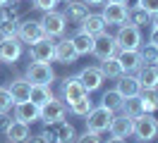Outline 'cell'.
I'll return each mask as SVG.
<instances>
[{
	"label": "cell",
	"instance_id": "obj_1",
	"mask_svg": "<svg viewBox=\"0 0 158 143\" xmlns=\"http://www.w3.org/2000/svg\"><path fill=\"white\" fill-rule=\"evenodd\" d=\"M132 136H134L139 143L153 141V138L158 136V122H156V117L148 114V112H141L139 117H134V119H132Z\"/></svg>",
	"mask_w": 158,
	"mask_h": 143
},
{
	"label": "cell",
	"instance_id": "obj_2",
	"mask_svg": "<svg viewBox=\"0 0 158 143\" xmlns=\"http://www.w3.org/2000/svg\"><path fill=\"white\" fill-rule=\"evenodd\" d=\"M113 110L108 107H103V105H94L91 107V112L84 117V122H86V131H94V133H103L110 129V122H113Z\"/></svg>",
	"mask_w": 158,
	"mask_h": 143
},
{
	"label": "cell",
	"instance_id": "obj_3",
	"mask_svg": "<svg viewBox=\"0 0 158 143\" xmlns=\"http://www.w3.org/2000/svg\"><path fill=\"white\" fill-rule=\"evenodd\" d=\"M43 133L50 138V143H74L77 141V129H74V124L67 122V119L46 124V131Z\"/></svg>",
	"mask_w": 158,
	"mask_h": 143
},
{
	"label": "cell",
	"instance_id": "obj_4",
	"mask_svg": "<svg viewBox=\"0 0 158 143\" xmlns=\"http://www.w3.org/2000/svg\"><path fill=\"white\" fill-rule=\"evenodd\" d=\"M39 22H41V26H43V34L48 38H62L65 31H67V17L62 12H58V10L43 12V17Z\"/></svg>",
	"mask_w": 158,
	"mask_h": 143
},
{
	"label": "cell",
	"instance_id": "obj_5",
	"mask_svg": "<svg viewBox=\"0 0 158 143\" xmlns=\"http://www.w3.org/2000/svg\"><path fill=\"white\" fill-rule=\"evenodd\" d=\"M115 43H118V50H139L141 46V29L134 26V24H120L118 34H115Z\"/></svg>",
	"mask_w": 158,
	"mask_h": 143
},
{
	"label": "cell",
	"instance_id": "obj_6",
	"mask_svg": "<svg viewBox=\"0 0 158 143\" xmlns=\"http://www.w3.org/2000/svg\"><path fill=\"white\" fill-rule=\"evenodd\" d=\"M86 95H89V91L84 88V84L79 81L77 76H67V79L60 81V100H62L65 105L77 103V100L86 98Z\"/></svg>",
	"mask_w": 158,
	"mask_h": 143
},
{
	"label": "cell",
	"instance_id": "obj_7",
	"mask_svg": "<svg viewBox=\"0 0 158 143\" xmlns=\"http://www.w3.org/2000/svg\"><path fill=\"white\" fill-rule=\"evenodd\" d=\"M29 57L31 62H53L55 60V38H48L43 36L39 38L36 43H31L29 46Z\"/></svg>",
	"mask_w": 158,
	"mask_h": 143
},
{
	"label": "cell",
	"instance_id": "obj_8",
	"mask_svg": "<svg viewBox=\"0 0 158 143\" xmlns=\"http://www.w3.org/2000/svg\"><path fill=\"white\" fill-rule=\"evenodd\" d=\"M27 79L31 84H41V86H50L55 81V72L48 62H31L27 67Z\"/></svg>",
	"mask_w": 158,
	"mask_h": 143
},
{
	"label": "cell",
	"instance_id": "obj_9",
	"mask_svg": "<svg viewBox=\"0 0 158 143\" xmlns=\"http://www.w3.org/2000/svg\"><path fill=\"white\" fill-rule=\"evenodd\" d=\"M22 55H24V43L17 36L15 38H0V62L15 65Z\"/></svg>",
	"mask_w": 158,
	"mask_h": 143
},
{
	"label": "cell",
	"instance_id": "obj_10",
	"mask_svg": "<svg viewBox=\"0 0 158 143\" xmlns=\"http://www.w3.org/2000/svg\"><path fill=\"white\" fill-rule=\"evenodd\" d=\"M43 26H41L39 19H22L19 24H17V38H19L22 43H36L39 38H43Z\"/></svg>",
	"mask_w": 158,
	"mask_h": 143
},
{
	"label": "cell",
	"instance_id": "obj_11",
	"mask_svg": "<svg viewBox=\"0 0 158 143\" xmlns=\"http://www.w3.org/2000/svg\"><path fill=\"white\" fill-rule=\"evenodd\" d=\"M67 117V105L58 100V98H53L48 100L46 105H41V122L43 124H50V122H60V119H65Z\"/></svg>",
	"mask_w": 158,
	"mask_h": 143
},
{
	"label": "cell",
	"instance_id": "obj_12",
	"mask_svg": "<svg viewBox=\"0 0 158 143\" xmlns=\"http://www.w3.org/2000/svg\"><path fill=\"white\" fill-rule=\"evenodd\" d=\"M91 55H96L98 60H106V57H113L118 55V43H115V36H110V34H101V36L94 38V53Z\"/></svg>",
	"mask_w": 158,
	"mask_h": 143
},
{
	"label": "cell",
	"instance_id": "obj_13",
	"mask_svg": "<svg viewBox=\"0 0 158 143\" xmlns=\"http://www.w3.org/2000/svg\"><path fill=\"white\" fill-rule=\"evenodd\" d=\"M15 119H19L24 124H34L41 122V107L31 100H24V103H15Z\"/></svg>",
	"mask_w": 158,
	"mask_h": 143
},
{
	"label": "cell",
	"instance_id": "obj_14",
	"mask_svg": "<svg viewBox=\"0 0 158 143\" xmlns=\"http://www.w3.org/2000/svg\"><path fill=\"white\" fill-rule=\"evenodd\" d=\"M77 79L84 84V88L89 91V93H94V91H98L101 86H103V81H106V76L101 74L98 67H84L81 72L77 74Z\"/></svg>",
	"mask_w": 158,
	"mask_h": 143
},
{
	"label": "cell",
	"instance_id": "obj_15",
	"mask_svg": "<svg viewBox=\"0 0 158 143\" xmlns=\"http://www.w3.org/2000/svg\"><path fill=\"white\" fill-rule=\"evenodd\" d=\"M115 91H118L122 98H134V95H139L141 93V84H139L137 74H120Z\"/></svg>",
	"mask_w": 158,
	"mask_h": 143
},
{
	"label": "cell",
	"instance_id": "obj_16",
	"mask_svg": "<svg viewBox=\"0 0 158 143\" xmlns=\"http://www.w3.org/2000/svg\"><path fill=\"white\" fill-rule=\"evenodd\" d=\"M118 62L122 67V72L125 74H137L139 67L144 65L141 62V55H139V50H118Z\"/></svg>",
	"mask_w": 158,
	"mask_h": 143
},
{
	"label": "cell",
	"instance_id": "obj_17",
	"mask_svg": "<svg viewBox=\"0 0 158 143\" xmlns=\"http://www.w3.org/2000/svg\"><path fill=\"white\" fill-rule=\"evenodd\" d=\"M101 17L106 19V24H125L127 22V5H118V2H108V5H103V12H101Z\"/></svg>",
	"mask_w": 158,
	"mask_h": 143
},
{
	"label": "cell",
	"instance_id": "obj_18",
	"mask_svg": "<svg viewBox=\"0 0 158 143\" xmlns=\"http://www.w3.org/2000/svg\"><path fill=\"white\" fill-rule=\"evenodd\" d=\"M7 91H10L15 103H24V100H29V95H31V81L27 76H17V79L10 81Z\"/></svg>",
	"mask_w": 158,
	"mask_h": 143
},
{
	"label": "cell",
	"instance_id": "obj_19",
	"mask_svg": "<svg viewBox=\"0 0 158 143\" xmlns=\"http://www.w3.org/2000/svg\"><path fill=\"white\" fill-rule=\"evenodd\" d=\"M77 57L79 55H77V50H74L69 38H60L58 43H55V60H58L60 65H74Z\"/></svg>",
	"mask_w": 158,
	"mask_h": 143
},
{
	"label": "cell",
	"instance_id": "obj_20",
	"mask_svg": "<svg viewBox=\"0 0 158 143\" xmlns=\"http://www.w3.org/2000/svg\"><path fill=\"white\" fill-rule=\"evenodd\" d=\"M137 79L141 84V88L158 91V65H141L137 72Z\"/></svg>",
	"mask_w": 158,
	"mask_h": 143
},
{
	"label": "cell",
	"instance_id": "obj_21",
	"mask_svg": "<svg viewBox=\"0 0 158 143\" xmlns=\"http://www.w3.org/2000/svg\"><path fill=\"white\" fill-rule=\"evenodd\" d=\"M106 26H108V24H106V19L101 17V14H94V12H89L86 17L79 22V29H81V31H86V34H91L94 38L101 36V34L106 31Z\"/></svg>",
	"mask_w": 158,
	"mask_h": 143
},
{
	"label": "cell",
	"instance_id": "obj_22",
	"mask_svg": "<svg viewBox=\"0 0 158 143\" xmlns=\"http://www.w3.org/2000/svg\"><path fill=\"white\" fill-rule=\"evenodd\" d=\"M110 136H118V138H127L132 136V117L127 114H113V122H110Z\"/></svg>",
	"mask_w": 158,
	"mask_h": 143
},
{
	"label": "cell",
	"instance_id": "obj_23",
	"mask_svg": "<svg viewBox=\"0 0 158 143\" xmlns=\"http://www.w3.org/2000/svg\"><path fill=\"white\" fill-rule=\"evenodd\" d=\"M5 136H7V143H27L29 141V124L19 122V119H12V124L7 126V131H5Z\"/></svg>",
	"mask_w": 158,
	"mask_h": 143
},
{
	"label": "cell",
	"instance_id": "obj_24",
	"mask_svg": "<svg viewBox=\"0 0 158 143\" xmlns=\"http://www.w3.org/2000/svg\"><path fill=\"white\" fill-rule=\"evenodd\" d=\"M72 41V46H74V50H77V55H91L94 53V36L91 34H86V31H81V29H77L74 31V36L69 38Z\"/></svg>",
	"mask_w": 158,
	"mask_h": 143
},
{
	"label": "cell",
	"instance_id": "obj_25",
	"mask_svg": "<svg viewBox=\"0 0 158 143\" xmlns=\"http://www.w3.org/2000/svg\"><path fill=\"white\" fill-rule=\"evenodd\" d=\"M62 14H65L69 22L79 24L81 19L89 14V5H86L84 0H67V2H65V12H62Z\"/></svg>",
	"mask_w": 158,
	"mask_h": 143
},
{
	"label": "cell",
	"instance_id": "obj_26",
	"mask_svg": "<svg viewBox=\"0 0 158 143\" xmlns=\"http://www.w3.org/2000/svg\"><path fill=\"white\" fill-rule=\"evenodd\" d=\"M98 69H101V74L106 76V79H118L120 74H125V72H122V67H120V62H118V57H115V55H113V57H106V60H101Z\"/></svg>",
	"mask_w": 158,
	"mask_h": 143
},
{
	"label": "cell",
	"instance_id": "obj_27",
	"mask_svg": "<svg viewBox=\"0 0 158 143\" xmlns=\"http://www.w3.org/2000/svg\"><path fill=\"white\" fill-rule=\"evenodd\" d=\"M55 95H53V91H50V86H41V84H31V95L29 100L31 103H36L41 107V105H46L48 100H53Z\"/></svg>",
	"mask_w": 158,
	"mask_h": 143
},
{
	"label": "cell",
	"instance_id": "obj_28",
	"mask_svg": "<svg viewBox=\"0 0 158 143\" xmlns=\"http://www.w3.org/2000/svg\"><path fill=\"white\" fill-rule=\"evenodd\" d=\"M127 22L141 29V26H146V24H151V14H148L144 7L134 5V7H129V10H127Z\"/></svg>",
	"mask_w": 158,
	"mask_h": 143
},
{
	"label": "cell",
	"instance_id": "obj_29",
	"mask_svg": "<svg viewBox=\"0 0 158 143\" xmlns=\"http://www.w3.org/2000/svg\"><path fill=\"white\" fill-rule=\"evenodd\" d=\"M120 112L127 114V117H139V114L144 112V107H141V100H139V95L134 98H122V103H120Z\"/></svg>",
	"mask_w": 158,
	"mask_h": 143
},
{
	"label": "cell",
	"instance_id": "obj_30",
	"mask_svg": "<svg viewBox=\"0 0 158 143\" xmlns=\"http://www.w3.org/2000/svg\"><path fill=\"white\" fill-rule=\"evenodd\" d=\"M139 100H141V107H144V112L153 114L158 110V91H148V88H141V93H139Z\"/></svg>",
	"mask_w": 158,
	"mask_h": 143
},
{
	"label": "cell",
	"instance_id": "obj_31",
	"mask_svg": "<svg viewBox=\"0 0 158 143\" xmlns=\"http://www.w3.org/2000/svg\"><path fill=\"white\" fill-rule=\"evenodd\" d=\"M91 107H94V100H91L89 95H86V98H81V100H77V103L67 105V110L74 114V117H86V114L91 112Z\"/></svg>",
	"mask_w": 158,
	"mask_h": 143
},
{
	"label": "cell",
	"instance_id": "obj_32",
	"mask_svg": "<svg viewBox=\"0 0 158 143\" xmlns=\"http://www.w3.org/2000/svg\"><path fill=\"white\" fill-rule=\"evenodd\" d=\"M120 103H122V95L115 91V88H110V91H106V93L101 95V105L103 107H108V110H120Z\"/></svg>",
	"mask_w": 158,
	"mask_h": 143
},
{
	"label": "cell",
	"instance_id": "obj_33",
	"mask_svg": "<svg viewBox=\"0 0 158 143\" xmlns=\"http://www.w3.org/2000/svg\"><path fill=\"white\" fill-rule=\"evenodd\" d=\"M139 55H141V62H144V65H156L158 62V48L153 46V43L139 46Z\"/></svg>",
	"mask_w": 158,
	"mask_h": 143
},
{
	"label": "cell",
	"instance_id": "obj_34",
	"mask_svg": "<svg viewBox=\"0 0 158 143\" xmlns=\"http://www.w3.org/2000/svg\"><path fill=\"white\" fill-rule=\"evenodd\" d=\"M0 19H10V22H19V5L17 2H7L0 7Z\"/></svg>",
	"mask_w": 158,
	"mask_h": 143
},
{
	"label": "cell",
	"instance_id": "obj_35",
	"mask_svg": "<svg viewBox=\"0 0 158 143\" xmlns=\"http://www.w3.org/2000/svg\"><path fill=\"white\" fill-rule=\"evenodd\" d=\"M17 24H19V22L0 19V38H15L17 36Z\"/></svg>",
	"mask_w": 158,
	"mask_h": 143
},
{
	"label": "cell",
	"instance_id": "obj_36",
	"mask_svg": "<svg viewBox=\"0 0 158 143\" xmlns=\"http://www.w3.org/2000/svg\"><path fill=\"white\" fill-rule=\"evenodd\" d=\"M15 100H12V95L7 88H0V112H10Z\"/></svg>",
	"mask_w": 158,
	"mask_h": 143
},
{
	"label": "cell",
	"instance_id": "obj_37",
	"mask_svg": "<svg viewBox=\"0 0 158 143\" xmlns=\"http://www.w3.org/2000/svg\"><path fill=\"white\" fill-rule=\"evenodd\" d=\"M31 5L36 10H41V12H50V10H55L58 0H31Z\"/></svg>",
	"mask_w": 158,
	"mask_h": 143
},
{
	"label": "cell",
	"instance_id": "obj_38",
	"mask_svg": "<svg viewBox=\"0 0 158 143\" xmlns=\"http://www.w3.org/2000/svg\"><path fill=\"white\" fill-rule=\"evenodd\" d=\"M74 143H101V133H94V131H84L81 136L77 133V141Z\"/></svg>",
	"mask_w": 158,
	"mask_h": 143
},
{
	"label": "cell",
	"instance_id": "obj_39",
	"mask_svg": "<svg viewBox=\"0 0 158 143\" xmlns=\"http://www.w3.org/2000/svg\"><path fill=\"white\" fill-rule=\"evenodd\" d=\"M137 5H139V7H144L151 17H153V14H158V0H139Z\"/></svg>",
	"mask_w": 158,
	"mask_h": 143
},
{
	"label": "cell",
	"instance_id": "obj_40",
	"mask_svg": "<svg viewBox=\"0 0 158 143\" xmlns=\"http://www.w3.org/2000/svg\"><path fill=\"white\" fill-rule=\"evenodd\" d=\"M12 124V117L7 112H0V133H5L7 131V126Z\"/></svg>",
	"mask_w": 158,
	"mask_h": 143
},
{
	"label": "cell",
	"instance_id": "obj_41",
	"mask_svg": "<svg viewBox=\"0 0 158 143\" xmlns=\"http://www.w3.org/2000/svg\"><path fill=\"white\" fill-rule=\"evenodd\" d=\"M27 143H50V138L41 131V133H36V136H29V141H27Z\"/></svg>",
	"mask_w": 158,
	"mask_h": 143
},
{
	"label": "cell",
	"instance_id": "obj_42",
	"mask_svg": "<svg viewBox=\"0 0 158 143\" xmlns=\"http://www.w3.org/2000/svg\"><path fill=\"white\" fill-rule=\"evenodd\" d=\"M148 43H153L158 48V29H151V34H148Z\"/></svg>",
	"mask_w": 158,
	"mask_h": 143
},
{
	"label": "cell",
	"instance_id": "obj_43",
	"mask_svg": "<svg viewBox=\"0 0 158 143\" xmlns=\"http://www.w3.org/2000/svg\"><path fill=\"white\" fill-rule=\"evenodd\" d=\"M106 143H127V141H125V138H118V136H110Z\"/></svg>",
	"mask_w": 158,
	"mask_h": 143
},
{
	"label": "cell",
	"instance_id": "obj_44",
	"mask_svg": "<svg viewBox=\"0 0 158 143\" xmlns=\"http://www.w3.org/2000/svg\"><path fill=\"white\" fill-rule=\"evenodd\" d=\"M84 2H86V5H89V7H91V5H103L106 0H84Z\"/></svg>",
	"mask_w": 158,
	"mask_h": 143
},
{
	"label": "cell",
	"instance_id": "obj_45",
	"mask_svg": "<svg viewBox=\"0 0 158 143\" xmlns=\"http://www.w3.org/2000/svg\"><path fill=\"white\" fill-rule=\"evenodd\" d=\"M151 26L158 29V14H153V17H151Z\"/></svg>",
	"mask_w": 158,
	"mask_h": 143
},
{
	"label": "cell",
	"instance_id": "obj_46",
	"mask_svg": "<svg viewBox=\"0 0 158 143\" xmlns=\"http://www.w3.org/2000/svg\"><path fill=\"white\" fill-rule=\"evenodd\" d=\"M106 2H118V5H127L129 0H106Z\"/></svg>",
	"mask_w": 158,
	"mask_h": 143
},
{
	"label": "cell",
	"instance_id": "obj_47",
	"mask_svg": "<svg viewBox=\"0 0 158 143\" xmlns=\"http://www.w3.org/2000/svg\"><path fill=\"white\" fill-rule=\"evenodd\" d=\"M7 2H10V0H0V7H2V5H7Z\"/></svg>",
	"mask_w": 158,
	"mask_h": 143
},
{
	"label": "cell",
	"instance_id": "obj_48",
	"mask_svg": "<svg viewBox=\"0 0 158 143\" xmlns=\"http://www.w3.org/2000/svg\"><path fill=\"white\" fill-rule=\"evenodd\" d=\"M58 2H67V0H58Z\"/></svg>",
	"mask_w": 158,
	"mask_h": 143
},
{
	"label": "cell",
	"instance_id": "obj_49",
	"mask_svg": "<svg viewBox=\"0 0 158 143\" xmlns=\"http://www.w3.org/2000/svg\"><path fill=\"white\" fill-rule=\"evenodd\" d=\"M15 2H19V0H15Z\"/></svg>",
	"mask_w": 158,
	"mask_h": 143
},
{
	"label": "cell",
	"instance_id": "obj_50",
	"mask_svg": "<svg viewBox=\"0 0 158 143\" xmlns=\"http://www.w3.org/2000/svg\"><path fill=\"white\" fill-rule=\"evenodd\" d=\"M156 65H158V62H156Z\"/></svg>",
	"mask_w": 158,
	"mask_h": 143
}]
</instances>
